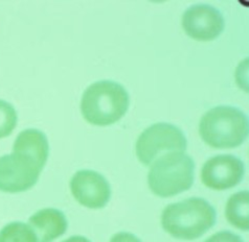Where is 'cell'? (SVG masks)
<instances>
[{
  "label": "cell",
  "instance_id": "cell-4",
  "mask_svg": "<svg viewBox=\"0 0 249 242\" xmlns=\"http://www.w3.org/2000/svg\"><path fill=\"white\" fill-rule=\"evenodd\" d=\"M195 163L184 151H172L151 164L148 185L155 195L171 197L189 190L194 184Z\"/></svg>",
  "mask_w": 249,
  "mask_h": 242
},
{
  "label": "cell",
  "instance_id": "cell-13",
  "mask_svg": "<svg viewBox=\"0 0 249 242\" xmlns=\"http://www.w3.org/2000/svg\"><path fill=\"white\" fill-rule=\"evenodd\" d=\"M0 242H38V239L30 225L14 221L0 231Z\"/></svg>",
  "mask_w": 249,
  "mask_h": 242
},
{
  "label": "cell",
  "instance_id": "cell-6",
  "mask_svg": "<svg viewBox=\"0 0 249 242\" xmlns=\"http://www.w3.org/2000/svg\"><path fill=\"white\" fill-rule=\"evenodd\" d=\"M42 168L33 159L12 153L0 157V191L19 193L37 184Z\"/></svg>",
  "mask_w": 249,
  "mask_h": 242
},
{
  "label": "cell",
  "instance_id": "cell-2",
  "mask_svg": "<svg viewBox=\"0 0 249 242\" xmlns=\"http://www.w3.org/2000/svg\"><path fill=\"white\" fill-rule=\"evenodd\" d=\"M129 107V94L113 81H99L89 86L82 95L81 112L93 126L106 127L119 121Z\"/></svg>",
  "mask_w": 249,
  "mask_h": 242
},
{
  "label": "cell",
  "instance_id": "cell-8",
  "mask_svg": "<svg viewBox=\"0 0 249 242\" xmlns=\"http://www.w3.org/2000/svg\"><path fill=\"white\" fill-rule=\"evenodd\" d=\"M71 191L79 204L89 209H102L111 197L106 177L93 170H79L71 179Z\"/></svg>",
  "mask_w": 249,
  "mask_h": 242
},
{
  "label": "cell",
  "instance_id": "cell-17",
  "mask_svg": "<svg viewBox=\"0 0 249 242\" xmlns=\"http://www.w3.org/2000/svg\"><path fill=\"white\" fill-rule=\"evenodd\" d=\"M62 242H91V241L83 236H72L63 240Z\"/></svg>",
  "mask_w": 249,
  "mask_h": 242
},
{
  "label": "cell",
  "instance_id": "cell-11",
  "mask_svg": "<svg viewBox=\"0 0 249 242\" xmlns=\"http://www.w3.org/2000/svg\"><path fill=\"white\" fill-rule=\"evenodd\" d=\"M13 153L33 159L43 169L50 155V144L43 132L36 129H27L17 136L13 145Z\"/></svg>",
  "mask_w": 249,
  "mask_h": 242
},
{
  "label": "cell",
  "instance_id": "cell-3",
  "mask_svg": "<svg viewBox=\"0 0 249 242\" xmlns=\"http://www.w3.org/2000/svg\"><path fill=\"white\" fill-rule=\"evenodd\" d=\"M199 134L211 147H238L248 136V119L237 108L218 106L207 111L201 117Z\"/></svg>",
  "mask_w": 249,
  "mask_h": 242
},
{
  "label": "cell",
  "instance_id": "cell-12",
  "mask_svg": "<svg viewBox=\"0 0 249 242\" xmlns=\"http://www.w3.org/2000/svg\"><path fill=\"white\" fill-rule=\"evenodd\" d=\"M249 193L239 191L227 200L225 216L228 223L241 231L249 229Z\"/></svg>",
  "mask_w": 249,
  "mask_h": 242
},
{
  "label": "cell",
  "instance_id": "cell-1",
  "mask_svg": "<svg viewBox=\"0 0 249 242\" xmlns=\"http://www.w3.org/2000/svg\"><path fill=\"white\" fill-rule=\"evenodd\" d=\"M216 210L200 197H191L165 207L161 226L172 237L195 240L204 235L216 223Z\"/></svg>",
  "mask_w": 249,
  "mask_h": 242
},
{
  "label": "cell",
  "instance_id": "cell-5",
  "mask_svg": "<svg viewBox=\"0 0 249 242\" xmlns=\"http://www.w3.org/2000/svg\"><path fill=\"white\" fill-rule=\"evenodd\" d=\"M188 142L182 130L167 122L155 123L138 137L135 151L137 159L143 165H151L157 158L172 153L184 151Z\"/></svg>",
  "mask_w": 249,
  "mask_h": 242
},
{
  "label": "cell",
  "instance_id": "cell-7",
  "mask_svg": "<svg viewBox=\"0 0 249 242\" xmlns=\"http://www.w3.org/2000/svg\"><path fill=\"white\" fill-rule=\"evenodd\" d=\"M244 174V163L238 157L219 155L204 163L201 168V181L207 188L223 191L237 186Z\"/></svg>",
  "mask_w": 249,
  "mask_h": 242
},
{
  "label": "cell",
  "instance_id": "cell-14",
  "mask_svg": "<svg viewBox=\"0 0 249 242\" xmlns=\"http://www.w3.org/2000/svg\"><path fill=\"white\" fill-rule=\"evenodd\" d=\"M18 121L15 108L10 102L0 99V139L12 134Z\"/></svg>",
  "mask_w": 249,
  "mask_h": 242
},
{
  "label": "cell",
  "instance_id": "cell-10",
  "mask_svg": "<svg viewBox=\"0 0 249 242\" xmlns=\"http://www.w3.org/2000/svg\"><path fill=\"white\" fill-rule=\"evenodd\" d=\"M29 225L36 234L38 242L53 241L64 235L68 226L64 213L53 208H45L33 214Z\"/></svg>",
  "mask_w": 249,
  "mask_h": 242
},
{
  "label": "cell",
  "instance_id": "cell-9",
  "mask_svg": "<svg viewBox=\"0 0 249 242\" xmlns=\"http://www.w3.org/2000/svg\"><path fill=\"white\" fill-rule=\"evenodd\" d=\"M182 29L193 39L211 41L224 30V18L221 12L210 4H195L183 13Z\"/></svg>",
  "mask_w": 249,
  "mask_h": 242
},
{
  "label": "cell",
  "instance_id": "cell-15",
  "mask_svg": "<svg viewBox=\"0 0 249 242\" xmlns=\"http://www.w3.org/2000/svg\"><path fill=\"white\" fill-rule=\"evenodd\" d=\"M204 242H243L239 235L231 231H221L207 238Z\"/></svg>",
  "mask_w": 249,
  "mask_h": 242
},
{
  "label": "cell",
  "instance_id": "cell-16",
  "mask_svg": "<svg viewBox=\"0 0 249 242\" xmlns=\"http://www.w3.org/2000/svg\"><path fill=\"white\" fill-rule=\"evenodd\" d=\"M110 242H142L135 235L128 232H120L113 235Z\"/></svg>",
  "mask_w": 249,
  "mask_h": 242
}]
</instances>
